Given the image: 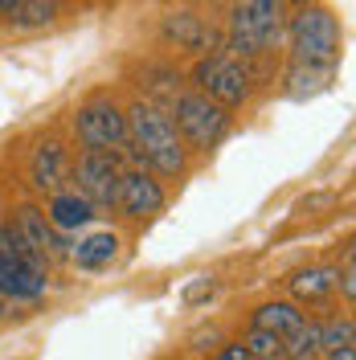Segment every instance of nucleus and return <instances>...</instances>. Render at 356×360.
<instances>
[{
	"label": "nucleus",
	"mask_w": 356,
	"mask_h": 360,
	"mask_svg": "<svg viewBox=\"0 0 356 360\" xmlns=\"http://www.w3.org/2000/svg\"><path fill=\"white\" fill-rule=\"evenodd\" d=\"M274 360H283V356H274Z\"/></svg>",
	"instance_id": "obj_30"
},
{
	"label": "nucleus",
	"mask_w": 356,
	"mask_h": 360,
	"mask_svg": "<svg viewBox=\"0 0 356 360\" xmlns=\"http://www.w3.org/2000/svg\"><path fill=\"white\" fill-rule=\"evenodd\" d=\"M287 0H234L225 17V49L229 58L250 62L283 45Z\"/></svg>",
	"instance_id": "obj_3"
},
{
	"label": "nucleus",
	"mask_w": 356,
	"mask_h": 360,
	"mask_svg": "<svg viewBox=\"0 0 356 360\" xmlns=\"http://www.w3.org/2000/svg\"><path fill=\"white\" fill-rule=\"evenodd\" d=\"M98 213H94V205L87 197H78L74 188H62V193H53L49 197V209H45V221L53 225L58 233H78V229H87Z\"/></svg>",
	"instance_id": "obj_13"
},
{
	"label": "nucleus",
	"mask_w": 356,
	"mask_h": 360,
	"mask_svg": "<svg viewBox=\"0 0 356 360\" xmlns=\"http://www.w3.org/2000/svg\"><path fill=\"white\" fill-rule=\"evenodd\" d=\"M115 258H119V233H115V229H94V233L78 238V242L70 246V262L78 270H87V274L107 270Z\"/></svg>",
	"instance_id": "obj_12"
},
{
	"label": "nucleus",
	"mask_w": 356,
	"mask_h": 360,
	"mask_svg": "<svg viewBox=\"0 0 356 360\" xmlns=\"http://www.w3.org/2000/svg\"><path fill=\"white\" fill-rule=\"evenodd\" d=\"M70 127L78 135L82 152H115L119 156V148H127V119H123V107L111 98L82 103L70 119Z\"/></svg>",
	"instance_id": "obj_6"
},
{
	"label": "nucleus",
	"mask_w": 356,
	"mask_h": 360,
	"mask_svg": "<svg viewBox=\"0 0 356 360\" xmlns=\"http://www.w3.org/2000/svg\"><path fill=\"white\" fill-rule=\"evenodd\" d=\"M168 119H172L180 143H184L189 152H213L225 135H229V111L217 107V103H209L197 90L177 94L172 107H168Z\"/></svg>",
	"instance_id": "obj_4"
},
{
	"label": "nucleus",
	"mask_w": 356,
	"mask_h": 360,
	"mask_svg": "<svg viewBox=\"0 0 356 360\" xmlns=\"http://www.w3.org/2000/svg\"><path fill=\"white\" fill-rule=\"evenodd\" d=\"M332 78H336L332 70H312V66H295V62H287L283 86H287L291 98H312V94L332 86Z\"/></svg>",
	"instance_id": "obj_18"
},
{
	"label": "nucleus",
	"mask_w": 356,
	"mask_h": 360,
	"mask_svg": "<svg viewBox=\"0 0 356 360\" xmlns=\"http://www.w3.org/2000/svg\"><path fill=\"white\" fill-rule=\"evenodd\" d=\"M287 287H291V303H295V307H303V303H324V299L336 291V270L332 266H303L287 278Z\"/></svg>",
	"instance_id": "obj_16"
},
{
	"label": "nucleus",
	"mask_w": 356,
	"mask_h": 360,
	"mask_svg": "<svg viewBox=\"0 0 356 360\" xmlns=\"http://www.w3.org/2000/svg\"><path fill=\"white\" fill-rule=\"evenodd\" d=\"M336 287L344 291V299H348V303L356 299V262H352V250H348V258H344V270H336Z\"/></svg>",
	"instance_id": "obj_23"
},
{
	"label": "nucleus",
	"mask_w": 356,
	"mask_h": 360,
	"mask_svg": "<svg viewBox=\"0 0 356 360\" xmlns=\"http://www.w3.org/2000/svg\"><path fill=\"white\" fill-rule=\"evenodd\" d=\"M324 360H356V348H352V344H348V348H328Z\"/></svg>",
	"instance_id": "obj_25"
},
{
	"label": "nucleus",
	"mask_w": 356,
	"mask_h": 360,
	"mask_svg": "<svg viewBox=\"0 0 356 360\" xmlns=\"http://www.w3.org/2000/svg\"><path fill=\"white\" fill-rule=\"evenodd\" d=\"M13 225H17V233H21L42 258H49V262H66L70 258V246H74V242L45 221V209H37V205H21L17 217H13Z\"/></svg>",
	"instance_id": "obj_9"
},
{
	"label": "nucleus",
	"mask_w": 356,
	"mask_h": 360,
	"mask_svg": "<svg viewBox=\"0 0 356 360\" xmlns=\"http://www.w3.org/2000/svg\"><path fill=\"white\" fill-rule=\"evenodd\" d=\"M193 86L209 103L234 111V107H242L250 98L254 78H250V66L238 62V58H229V53H201V62L193 66Z\"/></svg>",
	"instance_id": "obj_5"
},
{
	"label": "nucleus",
	"mask_w": 356,
	"mask_h": 360,
	"mask_svg": "<svg viewBox=\"0 0 356 360\" xmlns=\"http://www.w3.org/2000/svg\"><path fill=\"white\" fill-rule=\"evenodd\" d=\"M303 323H307V315H303V307H295L291 299H274V303H262L254 311V328L270 332V336H279V340H291Z\"/></svg>",
	"instance_id": "obj_15"
},
{
	"label": "nucleus",
	"mask_w": 356,
	"mask_h": 360,
	"mask_svg": "<svg viewBox=\"0 0 356 360\" xmlns=\"http://www.w3.org/2000/svg\"><path fill=\"white\" fill-rule=\"evenodd\" d=\"M225 4H234V0H225Z\"/></svg>",
	"instance_id": "obj_29"
},
{
	"label": "nucleus",
	"mask_w": 356,
	"mask_h": 360,
	"mask_svg": "<svg viewBox=\"0 0 356 360\" xmlns=\"http://www.w3.org/2000/svg\"><path fill=\"white\" fill-rule=\"evenodd\" d=\"M70 152L62 139H45V143H37L33 148V156H29V180H33V188L37 193H62L70 180Z\"/></svg>",
	"instance_id": "obj_10"
},
{
	"label": "nucleus",
	"mask_w": 356,
	"mask_h": 360,
	"mask_svg": "<svg viewBox=\"0 0 356 360\" xmlns=\"http://www.w3.org/2000/svg\"><path fill=\"white\" fill-rule=\"evenodd\" d=\"M283 41L295 66H312V70H332L340 66V53H344V29L328 4H303L287 13V29H283Z\"/></svg>",
	"instance_id": "obj_2"
},
{
	"label": "nucleus",
	"mask_w": 356,
	"mask_h": 360,
	"mask_svg": "<svg viewBox=\"0 0 356 360\" xmlns=\"http://www.w3.org/2000/svg\"><path fill=\"white\" fill-rule=\"evenodd\" d=\"M42 295H45L42 274H33V270H25L21 262H13V258L0 254V299H8V303H33V299H42Z\"/></svg>",
	"instance_id": "obj_14"
},
{
	"label": "nucleus",
	"mask_w": 356,
	"mask_h": 360,
	"mask_svg": "<svg viewBox=\"0 0 356 360\" xmlns=\"http://www.w3.org/2000/svg\"><path fill=\"white\" fill-rule=\"evenodd\" d=\"M58 17H62V0H21L8 25L21 29V33H29V29H45V25H53Z\"/></svg>",
	"instance_id": "obj_19"
},
{
	"label": "nucleus",
	"mask_w": 356,
	"mask_h": 360,
	"mask_svg": "<svg viewBox=\"0 0 356 360\" xmlns=\"http://www.w3.org/2000/svg\"><path fill=\"white\" fill-rule=\"evenodd\" d=\"M17 4H21V0H0V21H13V13H17Z\"/></svg>",
	"instance_id": "obj_26"
},
{
	"label": "nucleus",
	"mask_w": 356,
	"mask_h": 360,
	"mask_svg": "<svg viewBox=\"0 0 356 360\" xmlns=\"http://www.w3.org/2000/svg\"><path fill=\"white\" fill-rule=\"evenodd\" d=\"M287 360H315V356H287Z\"/></svg>",
	"instance_id": "obj_28"
},
{
	"label": "nucleus",
	"mask_w": 356,
	"mask_h": 360,
	"mask_svg": "<svg viewBox=\"0 0 356 360\" xmlns=\"http://www.w3.org/2000/svg\"><path fill=\"white\" fill-rule=\"evenodd\" d=\"M160 29H164V41H172L177 49H193V53H217V49H213L217 33H213L209 25L201 21L197 13H189V8H177V13H168Z\"/></svg>",
	"instance_id": "obj_11"
},
{
	"label": "nucleus",
	"mask_w": 356,
	"mask_h": 360,
	"mask_svg": "<svg viewBox=\"0 0 356 360\" xmlns=\"http://www.w3.org/2000/svg\"><path fill=\"white\" fill-rule=\"evenodd\" d=\"M123 119H127V148L135 156V168H148L152 176H180L189 168V148L180 143L168 107L152 98H135Z\"/></svg>",
	"instance_id": "obj_1"
},
{
	"label": "nucleus",
	"mask_w": 356,
	"mask_h": 360,
	"mask_svg": "<svg viewBox=\"0 0 356 360\" xmlns=\"http://www.w3.org/2000/svg\"><path fill=\"white\" fill-rule=\"evenodd\" d=\"M287 4H295V8H303V4H315V0H287Z\"/></svg>",
	"instance_id": "obj_27"
},
{
	"label": "nucleus",
	"mask_w": 356,
	"mask_h": 360,
	"mask_svg": "<svg viewBox=\"0 0 356 360\" xmlns=\"http://www.w3.org/2000/svg\"><path fill=\"white\" fill-rule=\"evenodd\" d=\"M348 344H356V323H352V315L319 323V352H328V348H348Z\"/></svg>",
	"instance_id": "obj_20"
},
{
	"label": "nucleus",
	"mask_w": 356,
	"mask_h": 360,
	"mask_svg": "<svg viewBox=\"0 0 356 360\" xmlns=\"http://www.w3.org/2000/svg\"><path fill=\"white\" fill-rule=\"evenodd\" d=\"M168 201V193H164V184H160L148 168H123V180H119V213H127L135 221H144V217H156L160 209Z\"/></svg>",
	"instance_id": "obj_8"
},
{
	"label": "nucleus",
	"mask_w": 356,
	"mask_h": 360,
	"mask_svg": "<svg viewBox=\"0 0 356 360\" xmlns=\"http://www.w3.org/2000/svg\"><path fill=\"white\" fill-rule=\"evenodd\" d=\"M70 180H74V193L94 205V213H111L119 205L123 164H119L115 152H82L70 164Z\"/></svg>",
	"instance_id": "obj_7"
},
{
	"label": "nucleus",
	"mask_w": 356,
	"mask_h": 360,
	"mask_svg": "<svg viewBox=\"0 0 356 360\" xmlns=\"http://www.w3.org/2000/svg\"><path fill=\"white\" fill-rule=\"evenodd\" d=\"M0 254H4V258H13V262H21V266L33 270V274H42V278L49 274V258H42L37 250L29 246L21 233H17V225H13V221L0 225Z\"/></svg>",
	"instance_id": "obj_17"
},
{
	"label": "nucleus",
	"mask_w": 356,
	"mask_h": 360,
	"mask_svg": "<svg viewBox=\"0 0 356 360\" xmlns=\"http://www.w3.org/2000/svg\"><path fill=\"white\" fill-rule=\"evenodd\" d=\"M213 291H217V283H213L209 274H197V278L184 287L180 299H184V307H197V303H205V299H213Z\"/></svg>",
	"instance_id": "obj_22"
},
{
	"label": "nucleus",
	"mask_w": 356,
	"mask_h": 360,
	"mask_svg": "<svg viewBox=\"0 0 356 360\" xmlns=\"http://www.w3.org/2000/svg\"><path fill=\"white\" fill-rule=\"evenodd\" d=\"M213 360H250V352L242 348V340H225V344H217V356Z\"/></svg>",
	"instance_id": "obj_24"
},
{
	"label": "nucleus",
	"mask_w": 356,
	"mask_h": 360,
	"mask_svg": "<svg viewBox=\"0 0 356 360\" xmlns=\"http://www.w3.org/2000/svg\"><path fill=\"white\" fill-rule=\"evenodd\" d=\"M242 348L250 352V360H274V356H283V340L270 336V332H258V328H250V332H246Z\"/></svg>",
	"instance_id": "obj_21"
}]
</instances>
